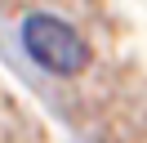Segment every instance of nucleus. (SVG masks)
<instances>
[{
	"label": "nucleus",
	"instance_id": "obj_1",
	"mask_svg": "<svg viewBox=\"0 0 147 143\" xmlns=\"http://www.w3.org/2000/svg\"><path fill=\"white\" fill-rule=\"evenodd\" d=\"M18 36H22L27 58L36 63V67L54 72V76H76V72H85V63H89V45L76 36L71 22H63V18H54V14H27Z\"/></svg>",
	"mask_w": 147,
	"mask_h": 143
}]
</instances>
